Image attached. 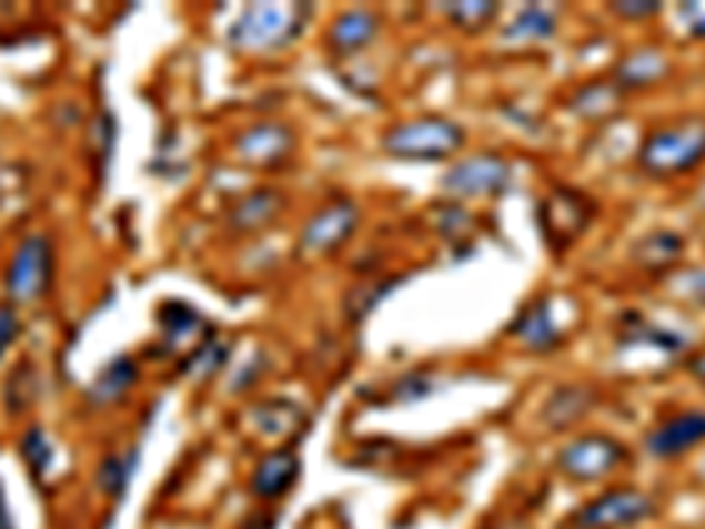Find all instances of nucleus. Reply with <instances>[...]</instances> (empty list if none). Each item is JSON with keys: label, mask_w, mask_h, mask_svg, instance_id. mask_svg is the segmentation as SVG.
I'll return each instance as SVG.
<instances>
[{"label": "nucleus", "mask_w": 705, "mask_h": 529, "mask_svg": "<svg viewBox=\"0 0 705 529\" xmlns=\"http://www.w3.org/2000/svg\"><path fill=\"white\" fill-rule=\"evenodd\" d=\"M635 163L646 176L656 181H674L705 166V116L688 113L677 121L656 124L646 139L638 142Z\"/></svg>", "instance_id": "nucleus-1"}, {"label": "nucleus", "mask_w": 705, "mask_h": 529, "mask_svg": "<svg viewBox=\"0 0 705 529\" xmlns=\"http://www.w3.org/2000/svg\"><path fill=\"white\" fill-rule=\"evenodd\" d=\"M462 145H466V131L449 116H416V121H402L381 134V152L413 163L449 160Z\"/></svg>", "instance_id": "nucleus-2"}, {"label": "nucleus", "mask_w": 705, "mask_h": 529, "mask_svg": "<svg viewBox=\"0 0 705 529\" xmlns=\"http://www.w3.org/2000/svg\"><path fill=\"white\" fill-rule=\"evenodd\" d=\"M308 14L311 8L296 4H251L230 26V43L236 50H279L300 35Z\"/></svg>", "instance_id": "nucleus-3"}, {"label": "nucleus", "mask_w": 705, "mask_h": 529, "mask_svg": "<svg viewBox=\"0 0 705 529\" xmlns=\"http://www.w3.org/2000/svg\"><path fill=\"white\" fill-rule=\"evenodd\" d=\"M653 512L656 501L646 491H638V487H614V491L582 505L572 519V529H624L646 522Z\"/></svg>", "instance_id": "nucleus-4"}, {"label": "nucleus", "mask_w": 705, "mask_h": 529, "mask_svg": "<svg viewBox=\"0 0 705 529\" xmlns=\"http://www.w3.org/2000/svg\"><path fill=\"white\" fill-rule=\"evenodd\" d=\"M624 462H628L624 445L607 435H582L564 445L557 456V466L572 480H603V477H611L614 469H621Z\"/></svg>", "instance_id": "nucleus-5"}, {"label": "nucleus", "mask_w": 705, "mask_h": 529, "mask_svg": "<svg viewBox=\"0 0 705 529\" xmlns=\"http://www.w3.org/2000/svg\"><path fill=\"white\" fill-rule=\"evenodd\" d=\"M512 184V163L501 155L480 152L470 160L455 163L441 176V191L455 194V199H480V194H501Z\"/></svg>", "instance_id": "nucleus-6"}, {"label": "nucleus", "mask_w": 705, "mask_h": 529, "mask_svg": "<svg viewBox=\"0 0 705 529\" xmlns=\"http://www.w3.org/2000/svg\"><path fill=\"white\" fill-rule=\"evenodd\" d=\"M50 272H53V244L43 233H32V237L18 244L4 286L14 301H36L50 286Z\"/></svg>", "instance_id": "nucleus-7"}, {"label": "nucleus", "mask_w": 705, "mask_h": 529, "mask_svg": "<svg viewBox=\"0 0 705 529\" xmlns=\"http://www.w3.org/2000/svg\"><path fill=\"white\" fill-rule=\"evenodd\" d=\"M705 445V409H677L663 417L646 435V452L653 459H681Z\"/></svg>", "instance_id": "nucleus-8"}, {"label": "nucleus", "mask_w": 705, "mask_h": 529, "mask_svg": "<svg viewBox=\"0 0 705 529\" xmlns=\"http://www.w3.org/2000/svg\"><path fill=\"white\" fill-rule=\"evenodd\" d=\"M356 223H360V208L350 199H339V202L318 208L311 215L304 233H300V247L314 251V254H329V251H335L339 244H346L353 237Z\"/></svg>", "instance_id": "nucleus-9"}, {"label": "nucleus", "mask_w": 705, "mask_h": 529, "mask_svg": "<svg viewBox=\"0 0 705 529\" xmlns=\"http://www.w3.org/2000/svg\"><path fill=\"white\" fill-rule=\"evenodd\" d=\"M236 160H244L248 166H279L293 152V131L279 121H261L248 128L233 145Z\"/></svg>", "instance_id": "nucleus-10"}, {"label": "nucleus", "mask_w": 705, "mask_h": 529, "mask_svg": "<svg viewBox=\"0 0 705 529\" xmlns=\"http://www.w3.org/2000/svg\"><path fill=\"white\" fill-rule=\"evenodd\" d=\"M671 74V57L663 47H638L632 53H624L614 74H611V82L621 89V92H642V89H649L656 82H663V78Z\"/></svg>", "instance_id": "nucleus-11"}, {"label": "nucleus", "mask_w": 705, "mask_h": 529, "mask_svg": "<svg viewBox=\"0 0 705 529\" xmlns=\"http://www.w3.org/2000/svg\"><path fill=\"white\" fill-rule=\"evenodd\" d=\"M282 208H286V199H282L279 191L258 187V191H251V194H244V199L233 202L226 223L236 233H258V230H269L282 215Z\"/></svg>", "instance_id": "nucleus-12"}, {"label": "nucleus", "mask_w": 705, "mask_h": 529, "mask_svg": "<svg viewBox=\"0 0 705 529\" xmlns=\"http://www.w3.org/2000/svg\"><path fill=\"white\" fill-rule=\"evenodd\" d=\"M512 336H515L522 346H526V349H533V353H547V349H554V346L561 343V332H557V325H554V318H551V301L540 297V301H533L530 307H522L518 318L512 322Z\"/></svg>", "instance_id": "nucleus-13"}, {"label": "nucleus", "mask_w": 705, "mask_h": 529, "mask_svg": "<svg viewBox=\"0 0 705 529\" xmlns=\"http://www.w3.org/2000/svg\"><path fill=\"white\" fill-rule=\"evenodd\" d=\"M296 474H300L296 452H290V448H279V452H269L265 459L254 466L251 491L258 498H282L296 484Z\"/></svg>", "instance_id": "nucleus-14"}, {"label": "nucleus", "mask_w": 705, "mask_h": 529, "mask_svg": "<svg viewBox=\"0 0 705 529\" xmlns=\"http://www.w3.org/2000/svg\"><path fill=\"white\" fill-rule=\"evenodd\" d=\"M377 32H381L377 14L367 8H353V11H342L329 26V47L335 53H353V50H364L367 43H374Z\"/></svg>", "instance_id": "nucleus-15"}, {"label": "nucleus", "mask_w": 705, "mask_h": 529, "mask_svg": "<svg viewBox=\"0 0 705 529\" xmlns=\"http://www.w3.org/2000/svg\"><path fill=\"white\" fill-rule=\"evenodd\" d=\"M134 385H138V364L131 357H117L99 370V378L89 385L85 399L92 406H117L120 399H128V391Z\"/></svg>", "instance_id": "nucleus-16"}, {"label": "nucleus", "mask_w": 705, "mask_h": 529, "mask_svg": "<svg viewBox=\"0 0 705 529\" xmlns=\"http://www.w3.org/2000/svg\"><path fill=\"white\" fill-rule=\"evenodd\" d=\"M635 262L646 268V272H667L681 262V254H684V237L674 230H649L646 237H642L635 244Z\"/></svg>", "instance_id": "nucleus-17"}, {"label": "nucleus", "mask_w": 705, "mask_h": 529, "mask_svg": "<svg viewBox=\"0 0 705 529\" xmlns=\"http://www.w3.org/2000/svg\"><path fill=\"white\" fill-rule=\"evenodd\" d=\"M593 406H596V388H590V385H564V388L554 391L551 403H547V424L554 430H564V427L578 424Z\"/></svg>", "instance_id": "nucleus-18"}, {"label": "nucleus", "mask_w": 705, "mask_h": 529, "mask_svg": "<svg viewBox=\"0 0 705 529\" xmlns=\"http://www.w3.org/2000/svg\"><path fill=\"white\" fill-rule=\"evenodd\" d=\"M621 103H624V92L614 82H590L568 100L572 113H578L582 121H607L611 113L621 110Z\"/></svg>", "instance_id": "nucleus-19"}, {"label": "nucleus", "mask_w": 705, "mask_h": 529, "mask_svg": "<svg viewBox=\"0 0 705 529\" xmlns=\"http://www.w3.org/2000/svg\"><path fill=\"white\" fill-rule=\"evenodd\" d=\"M554 29H557V14L533 4L515 14V22L505 29V43H540V39H551Z\"/></svg>", "instance_id": "nucleus-20"}, {"label": "nucleus", "mask_w": 705, "mask_h": 529, "mask_svg": "<svg viewBox=\"0 0 705 529\" xmlns=\"http://www.w3.org/2000/svg\"><path fill=\"white\" fill-rule=\"evenodd\" d=\"M134 466H138V452H113V456H107L95 469L99 491L110 495V498H120L128 491L131 477H134Z\"/></svg>", "instance_id": "nucleus-21"}, {"label": "nucleus", "mask_w": 705, "mask_h": 529, "mask_svg": "<svg viewBox=\"0 0 705 529\" xmlns=\"http://www.w3.org/2000/svg\"><path fill=\"white\" fill-rule=\"evenodd\" d=\"M201 325H205V322L198 318L194 307H184V304H163V311H159V328H163V343H170V346L188 343Z\"/></svg>", "instance_id": "nucleus-22"}, {"label": "nucleus", "mask_w": 705, "mask_h": 529, "mask_svg": "<svg viewBox=\"0 0 705 529\" xmlns=\"http://www.w3.org/2000/svg\"><path fill=\"white\" fill-rule=\"evenodd\" d=\"M296 420H300V409H293L286 399H272V403L254 409V427L261 430V435H272V438L290 435Z\"/></svg>", "instance_id": "nucleus-23"}, {"label": "nucleus", "mask_w": 705, "mask_h": 529, "mask_svg": "<svg viewBox=\"0 0 705 529\" xmlns=\"http://www.w3.org/2000/svg\"><path fill=\"white\" fill-rule=\"evenodd\" d=\"M445 14L462 29H480L497 14V4H487V0H476V4H445Z\"/></svg>", "instance_id": "nucleus-24"}, {"label": "nucleus", "mask_w": 705, "mask_h": 529, "mask_svg": "<svg viewBox=\"0 0 705 529\" xmlns=\"http://www.w3.org/2000/svg\"><path fill=\"white\" fill-rule=\"evenodd\" d=\"M22 452H26V459H29V466H32V474L39 477L47 469V462H50V445H47V435L39 427H32L29 435H26V441H22Z\"/></svg>", "instance_id": "nucleus-25"}, {"label": "nucleus", "mask_w": 705, "mask_h": 529, "mask_svg": "<svg viewBox=\"0 0 705 529\" xmlns=\"http://www.w3.org/2000/svg\"><path fill=\"white\" fill-rule=\"evenodd\" d=\"M611 11L624 18V22H649V18L663 11V4H656V0H617V4H611Z\"/></svg>", "instance_id": "nucleus-26"}, {"label": "nucleus", "mask_w": 705, "mask_h": 529, "mask_svg": "<svg viewBox=\"0 0 705 529\" xmlns=\"http://www.w3.org/2000/svg\"><path fill=\"white\" fill-rule=\"evenodd\" d=\"M223 357H226L223 343H205L194 353V360L188 364V370H191V375H209V370H215L219 364H223Z\"/></svg>", "instance_id": "nucleus-27"}, {"label": "nucleus", "mask_w": 705, "mask_h": 529, "mask_svg": "<svg viewBox=\"0 0 705 529\" xmlns=\"http://www.w3.org/2000/svg\"><path fill=\"white\" fill-rule=\"evenodd\" d=\"M677 14L692 39H705V0H698V4H681Z\"/></svg>", "instance_id": "nucleus-28"}, {"label": "nucleus", "mask_w": 705, "mask_h": 529, "mask_svg": "<svg viewBox=\"0 0 705 529\" xmlns=\"http://www.w3.org/2000/svg\"><path fill=\"white\" fill-rule=\"evenodd\" d=\"M14 336H18V311L14 307H0V357L8 353Z\"/></svg>", "instance_id": "nucleus-29"}, {"label": "nucleus", "mask_w": 705, "mask_h": 529, "mask_svg": "<svg viewBox=\"0 0 705 529\" xmlns=\"http://www.w3.org/2000/svg\"><path fill=\"white\" fill-rule=\"evenodd\" d=\"M681 293L695 304H705V268H692L688 276L681 279Z\"/></svg>", "instance_id": "nucleus-30"}, {"label": "nucleus", "mask_w": 705, "mask_h": 529, "mask_svg": "<svg viewBox=\"0 0 705 529\" xmlns=\"http://www.w3.org/2000/svg\"><path fill=\"white\" fill-rule=\"evenodd\" d=\"M688 370H692V378H698V382H705V346L695 353V357L688 360Z\"/></svg>", "instance_id": "nucleus-31"}]
</instances>
